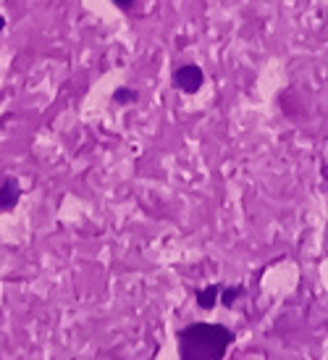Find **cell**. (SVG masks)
Here are the masks:
<instances>
[{
    "mask_svg": "<svg viewBox=\"0 0 328 360\" xmlns=\"http://www.w3.org/2000/svg\"><path fill=\"white\" fill-rule=\"evenodd\" d=\"M179 337V355L184 360H221L229 345L234 342V331L221 324L197 321L176 334Z\"/></svg>",
    "mask_w": 328,
    "mask_h": 360,
    "instance_id": "obj_1",
    "label": "cell"
},
{
    "mask_svg": "<svg viewBox=\"0 0 328 360\" xmlns=\"http://www.w3.org/2000/svg\"><path fill=\"white\" fill-rule=\"evenodd\" d=\"M202 82H205V74H202V69L197 63H184L174 71V87L184 92V95H194L202 87Z\"/></svg>",
    "mask_w": 328,
    "mask_h": 360,
    "instance_id": "obj_2",
    "label": "cell"
},
{
    "mask_svg": "<svg viewBox=\"0 0 328 360\" xmlns=\"http://www.w3.org/2000/svg\"><path fill=\"white\" fill-rule=\"evenodd\" d=\"M19 197H21V187H19V179L16 177H8L0 184V213H8L19 205Z\"/></svg>",
    "mask_w": 328,
    "mask_h": 360,
    "instance_id": "obj_3",
    "label": "cell"
},
{
    "mask_svg": "<svg viewBox=\"0 0 328 360\" xmlns=\"http://www.w3.org/2000/svg\"><path fill=\"white\" fill-rule=\"evenodd\" d=\"M221 284H210L205 289H200L197 292V305L202 308V311H210V308H215V302H218V295H221Z\"/></svg>",
    "mask_w": 328,
    "mask_h": 360,
    "instance_id": "obj_4",
    "label": "cell"
},
{
    "mask_svg": "<svg viewBox=\"0 0 328 360\" xmlns=\"http://www.w3.org/2000/svg\"><path fill=\"white\" fill-rule=\"evenodd\" d=\"M113 100L121 105H129V103H137V90H129V87H119L113 92Z\"/></svg>",
    "mask_w": 328,
    "mask_h": 360,
    "instance_id": "obj_5",
    "label": "cell"
},
{
    "mask_svg": "<svg viewBox=\"0 0 328 360\" xmlns=\"http://www.w3.org/2000/svg\"><path fill=\"white\" fill-rule=\"evenodd\" d=\"M224 292V305L226 308H231L234 305V300H237L239 295H242V286H226V289H221Z\"/></svg>",
    "mask_w": 328,
    "mask_h": 360,
    "instance_id": "obj_6",
    "label": "cell"
},
{
    "mask_svg": "<svg viewBox=\"0 0 328 360\" xmlns=\"http://www.w3.org/2000/svg\"><path fill=\"white\" fill-rule=\"evenodd\" d=\"M113 3H116V5H119V8H124V11H126V8H132V5H134V0H113Z\"/></svg>",
    "mask_w": 328,
    "mask_h": 360,
    "instance_id": "obj_7",
    "label": "cell"
},
{
    "mask_svg": "<svg viewBox=\"0 0 328 360\" xmlns=\"http://www.w3.org/2000/svg\"><path fill=\"white\" fill-rule=\"evenodd\" d=\"M3 27H5V19H3V16H0V30H3Z\"/></svg>",
    "mask_w": 328,
    "mask_h": 360,
    "instance_id": "obj_8",
    "label": "cell"
}]
</instances>
